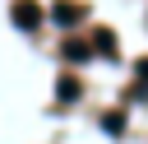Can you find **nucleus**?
<instances>
[{
  "instance_id": "nucleus-4",
  "label": "nucleus",
  "mask_w": 148,
  "mask_h": 144,
  "mask_svg": "<svg viewBox=\"0 0 148 144\" xmlns=\"http://www.w3.org/2000/svg\"><path fill=\"white\" fill-rule=\"evenodd\" d=\"M97 51H111V56H116V37H111V33H97Z\"/></svg>"
},
{
  "instance_id": "nucleus-2",
  "label": "nucleus",
  "mask_w": 148,
  "mask_h": 144,
  "mask_svg": "<svg viewBox=\"0 0 148 144\" xmlns=\"http://www.w3.org/2000/svg\"><path fill=\"white\" fill-rule=\"evenodd\" d=\"M51 14H56V19L65 23V28H74V19H83V5H69V0H60V5L51 9Z\"/></svg>"
},
{
  "instance_id": "nucleus-5",
  "label": "nucleus",
  "mask_w": 148,
  "mask_h": 144,
  "mask_svg": "<svg viewBox=\"0 0 148 144\" xmlns=\"http://www.w3.org/2000/svg\"><path fill=\"white\" fill-rule=\"evenodd\" d=\"M65 60H88V46H74V42H69V46H65Z\"/></svg>"
},
{
  "instance_id": "nucleus-3",
  "label": "nucleus",
  "mask_w": 148,
  "mask_h": 144,
  "mask_svg": "<svg viewBox=\"0 0 148 144\" xmlns=\"http://www.w3.org/2000/svg\"><path fill=\"white\" fill-rule=\"evenodd\" d=\"M56 93H60V102H74V98H79V84H74V79H60Z\"/></svg>"
},
{
  "instance_id": "nucleus-1",
  "label": "nucleus",
  "mask_w": 148,
  "mask_h": 144,
  "mask_svg": "<svg viewBox=\"0 0 148 144\" xmlns=\"http://www.w3.org/2000/svg\"><path fill=\"white\" fill-rule=\"evenodd\" d=\"M9 14H14V23H18L23 33H32V28L46 19V9H42L37 0H14V9H9Z\"/></svg>"
}]
</instances>
